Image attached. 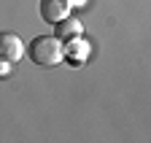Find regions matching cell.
Returning a JSON list of instances; mask_svg holds the SVG:
<instances>
[{
	"label": "cell",
	"mask_w": 151,
	"mask_h": 143,
	"mask_svg": "<svg viewBox=\"0 0 151 143\" xmlns=\"http://www.w3.org/2000/svg\"><path fill=\"white\" fill-rule=\"evenodd\" d=\"M27 54L35 65L41 68H51V65H60L65 60V43L54 35H38V38L27 46Z\"/></svg>",
	"instance_id": "obj_1"
},
{
	"label": "cell",
	"mask_w": 151,
	"mask_h": 143,
	"mask_svg": "<svg viewBox=\"0 0 151 143\" xmlns=\"http://www.w3.org/2000/svg\"><path fill=\"white\" fill-rule=\"evenodd\" d=\"M22 54H24L22 38L14 35V32H0V60L8 62V65H14V62L22 60Z\"/></svg>",
	"instance_id": "obj_2"
},
{
	"label": "cell",
	"mask_w": 151,
	"mask_h": 143,
	"mask_svg": "<svg viewBox=\"0 0 151 143\" xmlns=\"http://www.w3.org/2000/svg\"><path fill=\"white\" fill-rule=\"evenodd\" d=\"M70 8H73V0H41V16L49 24H57L65 16H70Z\"/></svg>",
	"instance_id": "obj_3"
},
{
	"label": "cell",
	"mask_w": 151,
	"mask_h": 143,
	"mask_svg": "<svg viewBox=\"0 0 151 143\" xmlns=\"http://www.w3.org/2000/svg\"><path fill=\"white\" fill-rule=\"evenodd\" d=\"M81 22L78 19H76V16H65V19L62 22H57L54 24V38H60V41H73V38H78V35H81Z\"/></svg>",
	"instance_id": "obj_4"
},
{
	"label": "cell",
	"mask_w": 151,
	"mask_h": 143,
	"mask_svg": "<svg viewBox=\"0 0 151 143\" xmlns=\"http://www.w3.org/2000/svg\"><path fill=\"white\" fill-rule=\"evenodd\" d=\"M86 43L84 41H78V38H73V41H68V46H65V57H73V62H78L81 57H86Z\"/></svg>",
	"instance_id": "obj_5"
},
{
	"label": "cell",
	"mask_w": 151,
	"mask_h": 143,
	"mask_svg": "<svg viewBox=\"0 0 151 143\" xmlns=\"http://www.w3.org/2000/svg\"><path fill=\"white\" fill-rule=\"evenodd\" d=\"M81 3H84V0H73V6H81Z\"/></svg>",
	"instance_id": "obj_6"
}]
</instances>
